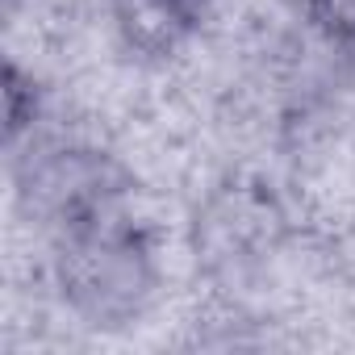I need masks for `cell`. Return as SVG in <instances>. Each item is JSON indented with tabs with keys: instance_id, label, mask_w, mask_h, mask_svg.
<instances>
[{
	"instance_id": "obj_1",
	"label": "cell",
	"mask_w": 355,
	"mask_h": 355,
	"mask_svg": "<svg viewBox=\"0 0 355 355\" xmlns=\"http://www.w3.org/2000/svg\"><path fill=\"white\" fill-rule=\"evenodd\" d=\"M55 288L88 326L134 322L155 297L159 268L146 234L121 214L71 226L55 239Z\"/></svg>"
},
{
	"instance_id": "obj_2",
	"label": "cell",
	"mask_w": 355,
	"mask_h": 355,
	"mask_svg": "<svg viewBox=\"0 0 355 355\" xmlns=\"http://www.w3.org/2000/svg\"><path fill=\"white\" fill-rule=\"evenodd\" d=\"M21 205L55 234L121 214L130 171L96 146H46L17 171Z\"/></svg>"
},
{
	"instance_id": "obj_3",
	"label": "cell",
	"mask_w": 355,
	"mask_h": 355,
	"mask_svg": "<svg viewBox=\"0 0 355 355\" xmlns=\"http://www.w3.org/2000/svg\"><path fill=\"white\" fill-rule=\"evenodd\" d=\"M209 0H113V30L138 59H167L197 30Z\"/></svg>"
},
{
	"instance_id": "obj_4",
	"label": "cell",
	"mask_w": 355,
	"mask_h": 355,
	"mask_svg": "<svg viewBox=\"0 0 355 355\" xmlns=\"http://www.w3.org/2000/svg\"><path fill=\"white\" fill-rule=\"evenodd\" d=\"M38 117V84L30 71H21L13 59L5 63V134L9 142L21 138V130H30Z\"/></svg>"
},
{
	"instance_id": "obj_5",
	"label": "cell",
	"mask_w": 355,
	"mask_h": 355,
	"mask_svg": "<svg viewBox=\"0 0 355 355\" xmlns=\"http://www.w3.org/2000/svg\"><path fill=\"white\" fill-rule=\"evenodd\" d=\"M305 13L330 38L355 42V0H305Z\"/></svg>"
}]
</instances>
